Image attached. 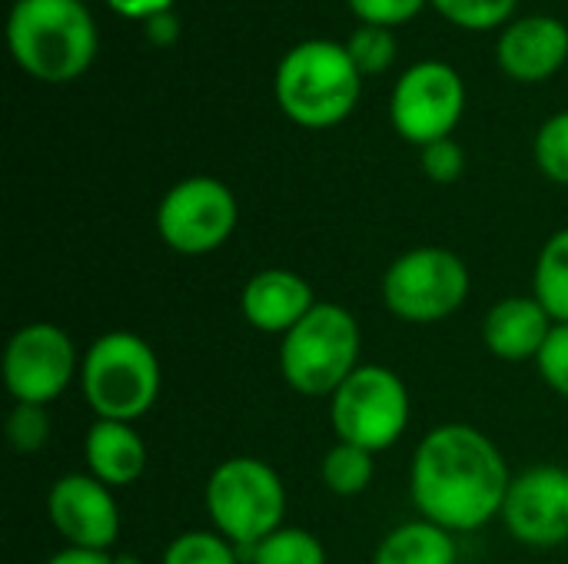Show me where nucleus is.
Segmentation results:
<instances>
[{"instance_id": "obj_1", "label": "nucleus", "mask_w": 568, "mask_h": 564, "mask_svg": "<svg viewBox=\"0 0 568 564\" xmlns=\"http://www.w3.org/2000/svg\"><path fill=\"white\" fill-rule=\"evenodd\" d=\"M513 472L499 445L466 422L423 435L409 465V499L419 519L463 535L503 515Z\"/></svg>"}, {"instance_id": "obj_2", "label": "nucleus", "mask_w": 568, "mask_h": 564, "mask_svg": "<svg viewBox=\"0 0 568 564\" xmlns=\"http://www.w3.org/2000/svg\"><path fill=\"white\" fill-rule=\"evenodd\" d=\"M13 63L40 83H70L97 57V23L80 0H17L7 17Z\"/></svg>"}, {"instance_id": "obj_3", "label": "nucleus", "mask_w": 568, "mask_h": 564, "mask_svg": "<svg viewBox=\"0 0 568 564\" xmlns=\"http://www.w3.org/2000/svg\"><path fill=\"white\" fill-rule=\"evenodd\" d=\"M273 93L286 120L303 130H333L359 103L363 73L336 40H303L276 66Z\"/></svg>"}, {"instance_id": "obj_4", "label": "nucleus", "mask_w": 568, "mask_h": 564, "mask_svg": "<svg viewBox=\"0 0 568 564\" xmlns=\"http://www.w3.org/2000/svg\"><path fill=\"white\" fill-rule=\"evenodd\" d=\"M80 389L97 419L136 422L163 389V369L146 339L126 329L97 336L80 362Z\"/></svg>"}, {"instance_id": "obj_5", "label": "nucleus", "mask_w": 568, "mask_h": 564, "mask_svg": "<svg viewBox=\"0 0 568 564\" xmlns=\"http://www.w3.org/2000/svg\"><path fill=\"white\" fill-rule=\"evenodd\" d=\"M363 332L339 302H316L313 312L280 339V376L306 399H329L363 362Z\"/></svg>"}, {"instance_id": "obj_6", "label": "nucleus", "mask_w": 568, "mask_h": 564, "mask_svg": "<svg viewBox=\"0 0 568 564\" xmlns=\"http://www.w3.org/2000/svg\"><path fill=\"white\" fill-rule=\"evenodd\" d=\"M203 505L213 529L243 552L283 529L286 485L263 459L233 455L210 472Z\"/></svg>"}, {"instance_id": "obj_7", "label": "nucleus", "mask_w": 568, "mask_h": 564, "mask_svg": "<svg viewBox=\"0 0 568 564\" xmlns=\"http://www.w3.org/2000/svg\"><path fill=\"white\" fill-rule=\"evenodd\" d=\"M469 266L446 246H416L383 273L386 309L409 326H436L469 299Z\"/></svg>"}, {"instance_id": "obj_8", "label": "nucleus", "mask_w": 568, "mask_h": 564, "mask_svg": "<svg viewBox=\"0 0 568 564\" xmlns=\"http://www.w3.org/2000/svg\"><path fill=\"white\" fill-rule=\"evenodd\" d=\"M409 416V389L389 366H359L329 396V425L336 442L359 445L373 455L403 439Z\"/></svg>"}, {"instance_id": "obj_9", "label": "nucleus", "mask_w": 568, "mask_h": 564, "mask_svg": "<svg viewBox=\"0 0 568 564\" xmlns=\"http://www.w3.org/2000/svg\"><path fill=\"white\" fill-rule=\"evenodd\" d=\"M240 223L233 189L216 176L173 183L156 206V233L180 256H210L230 243Z\"/></svg>"}, {"instance_id": "obj_10", "label": "nucleus", "mask_w": 568, "mask_h": 564, "mask_svg": "<svg viewBox=\"0 0 568 564\" xmlns=\"http://www.w3.org/2000/svg\"><path fill=\"white\" fill-rule=\"evenodd\" d=\"M463 113H466V83L446 60L413 63L409 70H403L389 96L393 130L419 150L436 140H449Z\"/></svg>"}, {"instance_id": "obj_11", "label": "nucleus", "mask_w": 568, "mask_h": 564, "mask_svg": "<svg viewBox=\"0 0 568 564\" xmlns=\"http://www.w3.org/2000/svg\"><path fill=\"white\" fill-rule=\"evenodd\" d=\"M73 339L53 322L20 326L3 349V386L13 402L50 406L80 376Z\"/></svg>"}, {"instance_id": "obj_12", "label": "nucleus", "mask_w": 568, "mask_h": 564, "mask_svg": "<svg viewBox=\"0 0 568 564\" xmlns=\"http://www.w3.org/2000/svg\"><path fill=\"white\" fill-rule=\"evenodd\" d=\"M506 532L526 548H559L568 542V469L532 465L513 475L506 505Z\"/></svg>"}, {"instance_id": "obj_13", "label": "nucleus", "mask_w": 568, "mask_h": 564, "mask_svg": "<svg viewBox=\"0 0 568 564\" xmlns=\"http://www.w3.org/2000/svg\"><path fill=\"white\" fill-rule=\"evenodd\" d=\"M47 519L67 548L110 552L120 539V509L113 489L90 472H67L50 485Z\"/></svg>"}, {"instance_id": "obj_14", "label": "nucleus", "mask_w": 568, "mask_h": 564, "mask_svg": "<svg viewBox=\"0 0 568 564\" xmlns=\"http://www.w3.org/2000/svg\"><path fill=\"white\" fill-rule=\"evenodd\" d=\"M568 60V27L549 13L516 17L503 27L496 63L519 83H542L556 76Z\"/></svg>"}, {"instance_id": "obj_15", "label": "nucleus", "mask_w": 568, "mask_h": 564, "mask_svg": "<svg viewBox=\"0 0 568 564\" xmlns=\"http://www.w3.org/2000/svg\"><path fill=\"white\" fill-rule=\"evenodd\" d=\"M316 306L313 286L283 266H270L260 269L256 276L246 279L243 296H240V309L243 319L266 336H286L296 322H303Z\"/></svg>"}, {"instance_id": "obj_16", "label": "nucleus", "mask_w": 568, "mask_h": 564, "mask_svg": "<svg viewBox=\"0 0 568 564\" xmlns=\"http://www.w3.org/2000/svg\"><path fill=\"white\" fill-rule=\"evenodd\" d=\"M556 319L536 296H506L483 319V342L503 362H536Z\"/></svg>"}, {"instance_id": "obj_17", "label": "nucleus", "mask_w": 568, "mask_h": 564, "mask_svg": "<svg viewBox=\"0 0 568 564\" xmlns=\"http://www.w3.org/2000/svg\"><path fill=\"white\" fill-rule=\"evenodd\" d=\"M83 459H87V472L116 492V489L140 482V475L146 469V445L130 422L97 419L87 429Z\"/></svg>"}, {"instance_id": "obj_18", "label": "nucleus", "mask_w": 568, "mask_h": 564, "mask_svg": "<svg viewBox=\"0 0 568 564\" xmlns=\"http://www.w3.org/2000/svg\"><path fill=\"white\" fill-rule=\"evenodd\" d=\"M459 562V548H456V535L416 519V522H403L393 532L383 535V542L376 545L373 564H456Z\"/></svg>"}, {"instance_id": "obj_19", "label": "nucleus", "mask_w": 568, "mask_h": 564, "mask_svg": "<svg viewBox=\"0 0 568 564\" xmlns=\"http://www.w3.org/2000/svg\"><path fill=\"white\" fill-rule=\"evenodd\" d=\"M532 296L556 322H568V226L552 233L532 269Z\"/></svg>"}, {"instance_id": "obj_20", "label": "nucleus", "mask_w": 568, "mask_h": 564, "mask_svg": "<svg viewBox=\"0 0 568 564\" xmlns=\"http://www.w3.org/2000/svg\"><path fill=\"white\" fill-rule=\"evenodd\" d=\"M320 475H323V485L339 495V499H353V495H363L376 475V455L359 449V445H349V442H336L326 455H323V465H320Z\"/></svg>"}, {"instance_id": "obj_21", "label": "nucleus", "mask_w": 568, "mask_h": 564, "mask_svg": "<svg viewBox=\"0 0 568 564\" xmlns=\"http://www.w3.org/2000/svg\"><path fill=\"white\" fill-rule=\"evenodd\" d=\"M243 564H326V548L310 529L283 525L260 545L243 548Z\"/></svg>"}, {"instance_id": "obj_22", "label": "nucleus", "mask_w": 568, "mask_h": 564, "mask_svg": "<svg viewBox=\"0 0 568 564\" xmlns=\"http://www.w3.org/2000/svg\"><path fill=\"white\" fill-rule=\"evenodd\" d=\"M160 564H243V555L216 529H193L166 545Z\"/></svg>"}, {"instance_id": "obj_23", "label": "nucleus", "mask_w": 568, "mask_h": 564, "mask_svg": "<svg viewBox=\"0 0 568 564\" xmlns=\"http://www.w3.org/2000/svg\"><path fill=\"white\" fill-rule=\"evenodd\" d=\"M346 53L363 76H383L396 63V37L386 27L359 23L346 40Z\"/></svg>"}, {"instance_id": "obj_24", "label": "nucleus", "mask_w": 568, "mask_h": 564, "mask_svg": "<svg viewBox=\"0 0 568 564\" xmlns=\"http://www.w3.org/2000/svg\"><path fill=\"white\" fill-rule=\"evenodd\" d=\"M449 23L463 30H496L506 27L519 0H429Z\"/></svg>"}, {"instance_id": "obj_25", "label": "nucleus", "mask_w": 568, "mask_h": 564, "mask_svg": "<svg viewBox=\"0 0 568 564\" xmlns=\"http://www.w3.org/2000/svg\"><path fill=\"white\" fill-rule=\"evenodd\" d=\"M532 156H536V166L542 170L546 180L568 186V110L549 116L539 126L536 143H532Z\"/></svg>"}, {"instance_id": "obj_26", "label": "nucleus", "mask_w": 568, "mask_h": 564, "mask_svg": "<svg viewBox=\"0 0 568 564\" xmlns=\"http://www.w3.org/2000/svg\"><path fill=\"white\" fill-rule=\"evenodd\" d=\"M7 442L20 455H37L50 442V412L47 406H30V402H13L7 416Z\"/></svg>"}, {"instance_id": "obj_27", "label": "nucleus", "mask_w": 568, "mask_h": 564, "mask_svg": "<svg viewBox=\"0 0 568 564\" xmlns=\"http://www.w3.org/2000/svg\"><path fill=\"white\" fill-rule=\"evenodd\" d=\"M346 3H349V10L356 13L359 23L396 30V27L409 23L413 17H419V10L429 0H346Z\"/></svg>"}, {"instance_id": "obj_28", "label": "nucleus", "mask_w": 568, "mask_h": 564, "mask_svg": "<svg viewBox=\"0 0 568 564\" xmlns=\"http://www.w3.org/2000/svg\"><path fill=\"white\" fill-rule=\"evenodd\" d=\"M536 369L556 396L568 399V322H556L552 336L546 339L536 359Z\"/></svg>"}, {"instance_id": "obj_29", "label": "nucleus", "mask_w": 568, "mask_h": 564, "mask_svg": "<svg viewBox=\"0 0 568 564\" xmlns=\"http://www.w3.org/2000/svg\"><path fill=\"white\" fill-rule=\"evenodd\" d=\"M419 166H423L426 180H433V183H456L466 173V153L453 136L436 140L419 150Z\"/></svg>"}, {"instance_id": "obj_30", "label": "nucleus", "mask_w": 568, "mask_h": 564, "mask_svg": "<svg viewBox=\"0 0 568 564\" xmlns=\"http://www.w3.org/2000/svg\"><path fill=\"white\" fill-rule=\"evenodd\" d=\"M180 17L173 13V10H166V13H156V17H150L146 23H143V33H146V40L153 43V47H173L176 40H180Z\"/></svg>"}, {"instance_id": "obj_31", "label": "nucleus", "mask_w": 568, "mask_h": 564, "mask_svg": "<svg viewBox=\"0 0 568 564\" xmlns=\"http://www.w3.org/2000/svg\"><path fill=\"white\" fill-rule=\"evenodd\" d=\"M106 7L116 13V17H126V20H150L156 13H166L173 10V0H106Z\"/></svg>"}, {"instance_id": "obj_32", "label": "nucleus", "mask_w": 568, "mask_h": 564, "mask_svg": "<svg viewBox=\"0 0 568 564\" xmlns=\"http://www.w3.org/2000/svg\"><path fill=\"white\" fill-rule=\"evenodd\" d=\"M43 564H113L110 552H90V548H60Z\"/></svg>"}, {"instance_id": "obj_33", "label": "nucleus", "mask_w": 568, "mask_h": 564, "mask_svg": "<svg viewBox=\"0 0 568 564\" xmlns=\"http://www.w3.org/2000/svg\"><path fill=\"white\" fill-rule=\"evenodd\" d=\"M113 564H143L136 555H130V552H123V555H113Z\"/></svg>"}]
</instances>
